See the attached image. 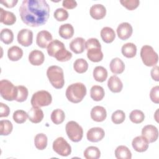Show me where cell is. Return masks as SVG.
<instances>
[{
  "label": "cell",
  "instance_id": "44",
  "mask_svg": "<svg viewBox=\"0 0 159 159\" xmlns=\"http://www.w3.org/2000/svg\"><path fill=\"white\" fill-rule=\"evenodd\" d=\"M150 98L152 102L155 104L159 103V86H155L152 88L150 92Z\"/></svg>",
  "mask_w": 159,
  "mask_h": 159
},
{
  "label": "cell",
  "instance_id": "39",
  "mask_svg": "<svg viewBox=\"0 0 159 159\" xmlns=\"http://www.w3.org/2000/svg\"><path fill=\"white\" fill-rule=\"evenodd\" d=\"M17 94L16 99V101L19 102H22L25 101L29 94V91L27 88L22 85L17 86Z\"/></svg>",
  "mask_w": 159,
  "mask_h": 159
},
{
  "label": "cell",
  "instance_id": "21",
  "mask_svg": "<svg viewBox=\"0 0 159 159\" xmlns=\"http://www.w3.org/2000/svg\"><path fill=\"white\" fill-rule=\"evenodd\" d=\"M107 86L112 93H119L122 91L123 84L120 78L116 75L111 76L107 81Z\"/></svg>",
  "mask_w": 159,
  "mask_h": 159
},
{
  "label": "cell",
  "instance_id": "10",
  "mask_svg": "<svg viewBox=\"0 0 159 159\" xmlns=\"http://www.w3.org/2000/svg\"><path fill=\"white\" fill-rule=\"evenodd\" d=\"M17 39L20 45L29 47L32 45L33 42V32L29 29H22L18 32Z\"/></svg>",
  "mask_w": 159,
  "mask_h": 159
},
{
  "label": "cell",
  "instance_id": "48",
  "mask_svg": "<svg viewBox=\"0 0 159 159\" xmlns=\"http://www.w3.org/2000/svg\"><path fill=\"white\" fill-rule=\"evenodd\" d=\"M158 66L155 65L151 70V76L152 79L156 81H159V73H158Z\"/></svg>",
  "mask_w": 159,
  "mask_h": 159
},
{
  "label": "cell",
  "instance_id": "12",
  "mask_svg": "<svg viewBox=\"0 0 159 159\" xmlns=\"http://www.w3.org/2000/svg\"><path fill=\"white\" fill-rule=\"evenodd\" d=\"M52 41V35L47 30H41L38 32L36 38V43L38 47L45 48Z\"/></svg>",
  "mask_w": 159,
  "mask_h": 159
},
{
  "label": "cell",
  "instance_id": "19",
  "mask_svg": "<svg viewBox=\"0 0 159 159\" xmlns=\"http://www.w3.org/2000/svg\"><path fill=\"white\" fill-rule=\"evenodd\" d=\"M45 60V56L42 51L32 50L29 55V61L34 66L41 65Z\"/></svg>",
  "mask_w": 159,
  "mask_h": 159
},
{
  "label": "cell",
  "instance_id": "16",
  "mask_svg": "<svg viewBox=\"0 0 159 159\" xmlns=\"http://www.w3.org/2000/svg\"><path fill=\"white\" fill-rule=\"evenodd\" d=\"M91 119L98 122L104 121L107 117V112L106 109L100 106H96L93 107L91 111Z\"/></svg>",
  "mask_w": 159,
  "mask_h": 159
},
{
  "label": "cell",
  "instance_id": "27",
  "mask_svg": "<svg viewBox=\"0 0 159 159\" xmlns=\"http://www.w3.org/2000/svg\"><path fill=\"white\" fill-rule=\"evenodd\" d=\"M121 52L124 57L129 58H133L137 53V47L133 43H126L122 45Z\"/></svg>",
  "mask_w": 159,
  "mask_h": 159
},
{
  "label": "cell",
  "instance_id": "4",
  "mask_svg": "<svg viewBox=\"0 0 159 159\" xmlns=\"http://www.w3.org/2000/svg\"><path fill=\"white\" fill-rule=\"evenodd\" d=\"M47 76L51 84L56 89H61L65 84L63 69L57 65L49 66L47 70Z\"/></svg>",
  "mask_w": 159,
  "mask_h": 159
},
{
  "label": "cell",
  "instance_id": "20",
  "mask_svg": "<svg viewBox=\"0 0 159 159\" xmlns=\"http://www.w3.org/2000/svg\"><path fill=\"white\" fill-rule=\"evenodd\" d=\"M85 40L82 37H76L70 43V50L76 54H80L84 52L85 48Z\"/></svg>",
  "mask_w": 159,
  "mask_h": 159
},
{
  "label": "cell",
  "instance_id": "37",
  "mask_svg": "<svg viewBox=\"0 0 159 159\" xmlns=\"http://www.w3.org/2000/svg\"><path fill=\"white\" fill-rule=\"evenodd\" d=\"M13 125L9 120H1L0 121L1 135H8L12 131Z\"/></svg>",
  "mask_w": 159,
  "mask_h": 159
},
{
  "label": "cell",
  "instance_id": "14",
  "mask_svg": "<svg viewBox=\"0 0 159 159\" xmlns=\"http://www.w3.org/2000/svg\"><path fill=\"white\" fill-rule=\"evenodd\" d=\"M105 135V132L101 127H93L88 130L86 134L87 139L91 142H98L101 141Z\"/></svg>",
  "mask_w": 159,
  "mask_h": 159
},
{
  "label": "cell",
  "instance_id": "41",
  "mask_svg": "<svg viewBox=\"0 0 159 159\" xmlns=\"http://www.w3.org/2000/svg\"><path fill=\"white\" fill-rule=\"evenodd\" d=\"M125 119V114L122 110H117L114 112L111 116V120L115 124L122 123Z\"/></svg>",
  "mask_w": 159,
  "mask_h": 159
},
{
  "label": "cell",
  "instance_id": "42",
  "mask_svg": "<svg viewBox=\"0 0 159 159\" xmlns=\"http://www.w3.org/2000/svg\"><path fill=\"white\" fill-rule=\"evenodd\" d=\"M68 11L63 8H58L53 13L55 19L60 22L66 20L68 18Z\"/></svg>",
  "mask_w": 159,
  "mask_h": 159
},
{
  "label": "cell",
  "instance_id": "8",
  "mask_svg": "<svg viewBox=\"0 0 159 159\" xmlns=\"http://www.w3.org/2000/svg\"><path fill=\"white\" fill-rule=\"evenodd\" d=\"M65 130L68 138L72 142H78L83 138V128L75 121L71 120L68 122L65 126Z\"/></svg>",
  "mask_w": 159,
  "mask_h": 159
},
{
  "label": "cell",
  "instance_id": "47",
  "mask_svg": "<svg viewBox=\"0 0 159 159\" xmlns=\"http://www.w3.org/2000/svg\"><path fill=\"white\" fill-rule=\"evenodd\" d=\"M62 6L66 9H71L77 6V2L74 0H64L63 1Z\"/></svg>",
  "mask_w": 159,
  "mask_h": 159
},
{
  "label": "cell",
  "instance_id": "13",
  "mask_svg": "<svg viewBox=\"0 0 159 159\" xmlns=\"http://www.w3.org/2000/svg\"><path fill=\"white\" fill-rule=\"evenodd\" d=\"M132 32V27L128 22H122L120 24L117 28V36L120 39L122 40H127L130 37Z\"/></svg>",
  "mask_w": 159,
  "mask_h": 159
},
{
  "label": "cell",
  "instance_id": "11",
  "mask_svg": "<svg viewBox=\"0 0 159 159\" xmlns=\"http://www.w3.org/2000/svg\"><path fill=\"white\" fill-rule=\"evenodd\" d=\"M142 135L147 140L148 143H153L158 139V130L153 125H147L142 130Z\"/></svg>",
  "mask_w": 159,
  "mask_h": 159
},
{
  "label": "cell",
  "instance_id": "50",
  "mask_svg": "<svg viewBox=\"0 0 159 159\" xmlns=\"http://www.w3.org/2000/svg\"><path fill=\"white\" fill-rule=\"evenodd\" d=\"M158 111V109L156 111V112H155V120H156V121L157 122H158V118L157 117V112Z\"/></svg>",
  "mask_w": 159,
  "mask_h": 159
},
{
  "label": "cell",
  "instance_id": "34",
  "mask_svg": "<svg viewBox=\"0 0 159 159\" xmlns=\"http://www.w3.org/2000/svg\"><path fill=\"white\" fill-rule=\"evenodd\" d=\"M50 118L53 124L58 125L64 121L65 114L63 110L60 109H56L52 111Z\"/></svg>",
  "mask_w": 159,
  "mask_h": 159
},
{
  "label": "cell",
  "instance_id": "3",
  "mask_svg": "<svg viewBox=\"0 0 159 159\" xmlns=\"http://www.w3.org/2000/svg\"><path fill=\"white\" fill-rule=\"evenodd\" d=\"M86 94V88L82 83H75L68 86L65 95L67 99L73 103L81 102Z\"/></svg>",
  "mask_w": 159,
  "mask_h": 159
},
{
  "label": "cell",
  "instance_id": "30",
  "mask_svg": "<svg viewBox=\"0 0 159 159\" xmlns=\"http://www.w3.org/2000/svg\"><path fill=\"white\" fill-rule=\"evenodd\" d=\"M105 95L104 88L99 85H94L90 90L91 98L95 101H101Z\"/></svg>",
  "mask_w": 159,
  "mask_h": 159
},
{
  "label": "cell",
  "instance_id": "32",
  "mask_svg": "<svg viewBox=\"0 0 159 159\" xmlns=\"http://www.w3.org/2000/svg\"><path fill=\"white\" fill-rule=\"evenodd\" d=\"M47 137L43 133L38 134L34 138V144L35 147L40 150H44L47 145Z\"/></svg>",
  "mask_w": 159,
  "mask_h": 159
},
{
  "label": "cell",
  "instance_id": "23",
  "mask_svg": "<svg viewBox=\"0 0 159 159\" xmlns=\"http://www.w3.org/2000/svg\"><path fill=\"white\" fill-rule=\"evenodd\" d=\"M87 57L93 62L101 61L103 58L101 47H94L87 50Z\"/></svg>",
  "mask_w": 159,
  "mask_h": 159
},
{
  "label": "cell",
  "instance_id": "9",
  "mask_svg": "<svg viewBox=\"0 0 159 159\" xmlns=\"http://www.w3.org/2000/svg\"><path fill=\"white\" fill-rule=\"evenodd\" d=\"M53 150L59 155L67 157L71 154V147L62 137L57 138L53 142Z\"/></svg>",
  "mask_w": 159,
  "mask_h": 159
},
{
  "label": "cell",
  "instance_id": "22",
  "mask_svg": "<svg viewBox=\"0 0 159 159\" xmlns=\"http://www.w3.org/2000/svg\"><path fill=\"white\" fill-rule=\"evenodd\" d=\"M0 21L1 23L7 25H13L16 21V17L12 12L4 10L2 8H0Z\"/></svg>",
  "mask_w": 159,
  "mask_h": 159
},
{
  "label": "cell",
  "instance_id": "6",
  "mask_svg": "<svg viewBox=\"0 0 159 159\" xmlns=\"http://www.w3.org/2000/svg\"><path fill=\"white\" fill-rule=\"evenodd\" d=\"M52 102V97L49 92L40 90L34 93L31 98V104L34 107H41L49 106Z\"/></svg>",
  "mask_w": 159,
  "mask_h": 159
},
{
  "label": "cell",
  "instance_id": "36",
  "mask_svg": "<svg viewBox=\"0 0 159 159\" xmlns=\"http://www.w3.org/2000/svg\"><path fill=\"white\" fill-rule=\"evenodd\" d=\"M1 40L5 44H10L14 40V34L9 29H3L0 33Z\"/></svg>",
  "mask_w": 159,
  "mask_h": 159
},
{
  "label": "cell",
  "instance_id": "45",
  "mask_svg": "<svg viewBox=\"0 0 159 159\" xmlns=\"http://www.w3.org/2000/svg\"><path fill=\"white\" fill-rule=\"evenodd\" d=\"M94 47H101L99 41L96 38H90L85 42V48L88 50Z\"/></svg>",
  "mask_w": 159,
  "mask_h": 159
},
{
  "label": "cell",
  "instance_id": "49",
  "mask_svg": "<svg viewBox=\"0 0 159 159\" xmlns=\"http://www.w3.org/2000/svg\"><path fill=\"white\" fill-rule=\"evenodd\" d=\"M1 4H2L4 6H5L6 7L11 8L14 7L16 4L18 2L17 0H10V1H1L0 2Z\"/></svg>",
  "mask_w": 159,
  "mask_h": 159
},
{
  "label": "cell",
  "instance_id": "25",
  "mask_svg": "<svg viewBox=\"0 0 159 159\" xmlns=\"http://www.w3.org/2000/svg\"><path fill=\"white\" fill-rule=\"evenodd\" d=\"M58 34L61 37L64 39H71L74 34V28L71 24L66 23L60 25Z\"/></svg>",
  "mask_w": 159,
  "mask_h": 159
},
{
  "label": "cell",
  "instance_id": "29",
  "mask_svg": "<svg viewBox=\"0 0 159 159\" xmlns=\"http://www.w3.org/2000/svg\"><path fill=\"white\" fill-rule=\"evenodd\" d=\"M93 77L96 81L104 82L107 78V71L102 66H97L93 70Z\"/></svg>",
  "mask_w": 159,
  "mask_h": 159
},
{
  "label": "cell",
  "instance_id": "33",
  "mask_svg": "<svg viewBox=\"0 0 159 159\" xmlns=\"http://www.w3.org/2000/svg\"><path fill=\"white\" fill-rule=\"evenodd\" d=\"M83 155L86 159H98L101 156V152L98 147L89 146L84 150Z\"/></svg>",
  "mask_w": 159,
  "mask_h": 159
},
{
  "label": "cell",
  "instance_id": "5",
  "mask_svg": "<svg viewBox=\"0 0 159 159\" xmlns=\"http://www.w3.org/2000/svg\"><path fill=\"white\" fill-rule=\"evenodd\" d=\"M0 94L2 98L8 101L16 100L17 94V88L7 80L0 81Z\"/></svg>",
  "mask_w": 159,
  "mask_h": 159
},
{
  "label": "cell",
  "instance_id": "7",
  "mask_svg": "<svg viewBox=\"0 0 159 159\" xmlns=\"http://www.w3.org/2000/svg\"><path fill=\"white\" fill-rule=\"evenodd\" d=\"M140 57L143 64L147 66H153L157 64L158 61L157 53L150 45H143L142 47Z\"/></svg>",
  "mask_w": 159,
  "mask_h": 159
},
{
  "label": "cell",
  "instance_id": "28",
  "mask_svg": "<svg viewBox=\"0 0 159 159\" xmlns=\"http://www.w3.org/2000/svg\"><path fill=\"white\" fill-rule=\"evenodd\" d=\"M22 55L23 50L18 46H12L7 50V57L11 61H18L22 57Z\"/></svg>",
  "mask_w": 159,
  "mask_h": 159
},
{
  "label": "cell",
  "instance_id": "40",
  "mask_svg": "<svg viewBox=\"0 0 159 159\" xmlns=\"http://www.w3.org/2000/svg\"><path fill=\"white\" fill-rule=\"evenodd\" d=\"M28 117L27 112L23 110H17L13 113V120L17 124L24 123Z\"/></svg>",
  "mask_w": 159,
  "mask_h": 159
},
{
  "label": "cell",
  "instance_id": "31",
  "mask_svg": "<svg viewBox=\"0 0 159 159\" xmlns=\"http://www.w3.org/2000/svg\"><path fill=\"white\" fill-rule=\"evenodd\" d=\"M115 157L117 159H131L130 150L125 145H119L115 150Z\"/></svg>",
  "mask_w": 159,
  "mask_h": 159
},
{
  "label": "cell",
  "instance_id": "43",
  "mask_svg": "<svg viewBox=\"0 0 159 159\" xmlns=\"http://www.w3.org/2000/svg\"><path fill=\"white\" fill-rule=\"evenodd\" d=\"M120 2L123 6L130 11L136 9L140 4L139 0H120Z\"/></svg>",
  "mask_w": 159,
  "mask_h": 159
},
{
  "label": "cell",
  "instance_id": "35",
  "mask_svg": "<svg viewBox=\"0 0 159 159\" xmlns=\"http://www.w3.org/2000/svg\"><path fill=\"white\" fill-rule=\"evenodd\" d=\"M73 68L78 73H84L88 68V63L84 58H78L73 63Z\"/></svg>",
  "mask_w": 159,
  "mask_h": 159
},
{
  "label": "cell",
  "instance_id": "2",
  "mask_svg": "<svg viewBox=\"0 0 159 159\" xmlns=\"http://www.w3.org/2000/svg\"><path fill=\"white\" fill-rule=\"evenodd\" d=\"M47 49L49 56L55 57L57 60L61 62L67 61L72 57V53L66 49L64 43L57 39L52 40Z\"/></svg>",
  "mask_w": 159,
  "mask_h": 159
},
{
  "label": "cell",
  "instance_id": "46",
  "mask_svg": "<svg viewBox=\"0 0 159 159\" xmlns=\"http://www.w3.org/2000/svg\"><path fill=\"white\" fill-rule=\"evenodd\" d=\"M10 113L9 107L5 104L0 102V117H7Z\"/></svg>",
  "mask_w": 159,
  "mask_h": 159
},
{
  "label": "cell",
  "instance_id": "15",
  "mask_svg": "<svg viewBox=\"0 0 159 159\" xmlns=\"http://www.w3.org/2000/svg\"><path fill=\"white\" fill-rule=\"evenodd\" d=\"M148 144L147 140L142 135L135 137L132 142V147L137 152H145L148 148Z\"/></svg>",
  "mask_w": 159,
  "mask_h": 159
},
{
  "label": "cell",
  "instance_id": "18",
  "mask_svg": "<svg viewBox=\"0 0 159 159\" xmlns=\"http://www.w3.org/2000/svg\"><path fill=\"white\" fill-rule=\"evenodd\" d=\"M29 120L34 124L40 122L44 116L43 111L40 107H32L27 112Z\"/></svg>",
  "mask_w": 159,
  "mask_h": 159
},
{
  "label": "cell",
  "instance_id": "38",
  "mask_svg": "<svg viewBox=\"0 0 159 159\" xmlns=\"http://www.w3.org/2000/svg\"><path fill=\"white\" fill-rule=\"evenodd\" d=\"M129 118L133 123L140 124L144 120L145 115L142 111L134 110L130 113Z\"/></svg>",
  "mask_w": 159,
  "mask_h": 159
},
{
  "label": "cell",
  "instance_id": "17",
  "mask_svg": "<svg viewBox=\"0 0 159 159\" xmlns=\"http://www.w3.org/2000/svg\"><path fill=\"white\" fill-rule=\"evenodd\" d=\"M89 13L93 19L96 20L102 19L106 14V9L102 4H94L91 7Z\"/></svg>",
  "mask_w": 159,
  "mask_h": 159
},
{
  "label": "cell",
  "instance_id": "1",
  "mask_svg": "<svg viewBox=\"0 0 159 159\" xmlns=\"http://www.w3.org/2000/svg\"><path fill=\"white\" fill-rule=\"evenodd\" d=\"M22 22L30 27L44 25L50 16V6L45 0H24L19 7Z\"/></svg>",
  "mask_w": 159,
  "mask_h": 159
},
{
  "label": "cell",
  "instance_id": "26",
  "mask_svg": "<svg viewBox=\"0 0 159 159\" xmlns=\"http://www.w3.org/2000/svg\"><path fill=\"white\" fill-rule=\"evenodd\" d=\"M101 37L102 40L107 43L112 42L116 37L114 30L109 27H104L101 30Z\"/></svg>",
  "mask_w": 159,
  "mask_h": 159
},
{
  "label": "cell",
  "instance_id": "24",
  "mask_svg": "<svg viewBox=\"0 0 159 159\" xmlns=\"http://www.w3.org/2000/svg\"><path fill=\"white\" fill-rule=\"evenodd\" d=\"M110 70L115 75L122 73L125 70V64L119 58H114L110 62Z\"/></svg>",
  "mask_w": 159,
  "mask_h": 159
}]
</instances>
